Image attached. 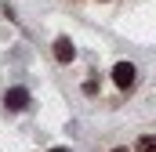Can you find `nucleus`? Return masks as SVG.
<instances>
[{
	"instance_id": "nucleus-1",
	"label": "nucleus",
	"mask_w": 156,
	"mask_h": 152,
	"mask_svg": "<svg viewBox=\"0 0 156 152\" xmlns=\"http://www.w3.org/2000/svg\"><path fill=\"white\" fill-rule=\"evenodd\" d=\"M113 83L123 87V91L134 87V65H131V62H116V65H113Z\"/></svg>"
},
{
	"instance_id": "nucleus-2",
	"label": "nucleus",
	"mask_w": 156,
	"mask_h": 152,
	"mask_svg": "<svg viewBox=\"0 0 156 152\" xmlns=\"http://www.w3.org/2000/svg\"><path fill=\"white\" fill-rule=\"evenodd\" d=\"M4 105H7L11 112H22V109L29 105V91H26V87H11L7 98H4Z\"/></svg>"
},
{
	"instance_id": "nucleus-3",
	"label": "nucleus",
	"mask_w": 156,
	"mask_h": 152,
	"mask_svg": "<svg viewBox=\"0 0 156 152\" xmlns=\"http://www.w3.org/2000/svg\"><path fill=\"white\" fill-rule=\"evenodd\" d=\"M55 58H58V62H73V58H76V47H73L69 36H58V40H55Z\"/></svg>"
},
{
	"instance_id": "nucleus-4",
	"label": "nucleus",
	"mask_w": 156,
	"mask_h": 152,
	"mask_svg": "<svg viewBox=\"0 0 156 152\" xmlns=\"http://www.w3.org/2000/svg\"><path fill=\"white\" fill-rule=\"evenodd\" d=\"M138 152H156V134L142 138V141H138Z\"/></svg>"
},
{
	"instance_id": "nucleus-5",
	"label": "nucleus",
	"mask_w": 156,
	"mask_h": 152,
	"mask_svg": "<svg viewBox=\"0 0 156 152\" xmlns=\"http://www.w3.org/2000/svg\"><path fill=\"white\" fill-rule=\"evenodd\" d=\"M51 152H69V149H51Z\"/></svg>"
},
{
	"instance_id": "nucleus-6",
	"label": "nucleus",
	"mask_w": 156,
	"mask_h": 152,
	"mask_svg": "<svg viewBox=\"0 0 156 152\" xmlns=\"http://www.w3.org/2000/svg\"><path fill=\"white\" fill-rule=\"evenodd\" d=\"M113 152H127V149H113Z\"/></svg>"
}]
</instances>
